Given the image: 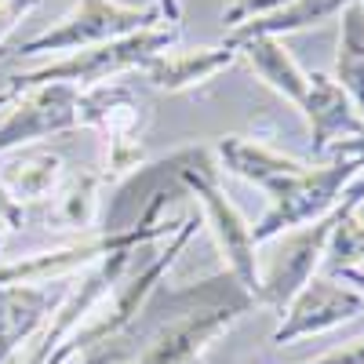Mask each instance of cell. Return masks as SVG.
<instances>
[{
  "mask_svg": "<svg viewBox=\"0 0 364 364\" xmlns=\"http://www.w3.org/2000/svg\"><path fill=\"white\" fill-rule=\"evenodd\" d=\"M178 33H182L178 26L161 22V26H149V29L132 33V37L106 41V44L84 48V51H70V55L55 58V63H48L41 70H29V73L11 77V87L15 91H29V87H41V84H73L80 91L95 87V84H106L109 77L142 70L149 58L161 55V51H171Z\"/></svg>",
  "mask_w": 364,
  "mask_h": 364,
  "instance_id": "4",
  "label": "cell"
},
{
  "mask_svg": "<svg viewBox=\"0 0 364 364\" xmlns=\"http://www.w3.org/2000/svg\"><path fill=\"white\" fill-rule=\"evenodd\" d=\"M233 63H237V51L223 41V44H211V48H193V51H161L142 66V77L157 91L178 95V91L208 84L211 77H219Z\"/></svg>",
  "mask_w": 364,
  "mask_h": 364,
  "instance_id": "15",
  "label": "cell"
},
{
  "mask_svg": "<svg viewBox=\"0 0 364 364\" xmlns=\"http://www.w3.org/2000/svg\"><path fill=\"white\" fill-rule=\"evenodd\" d=\"M168 168H171V182H178L190 197H197V204L204 208L208 230L215 233V245L226 259V269L237 277V284L255 299L259 295V255H255L252 226L237 211V204L223 193L211 154L208 149H197V146L182 149V154H175L168 161Z\"/></svg>",
  "mask_w": 364,
  "mask_h": 364,
  "instance_id": "3",
  "label": "cell"
},
{
  "mask_svg": "<svg viewBox=\"0 0 364 364\" xmlns=\"http://www.w3.org/2000/svg\"><path fill=\"white\" fill-rule=\"evenodd\" d=\"M139 353V343L132 339V328L124 336H117L113 343H99V346H87V350H77L70 353L63 364H124Z\"/></svg>",
  "mask_w": 364,
  "mask_h": 364,
  "instance_id": "22",
  "label": "cell"
},
{
  "mask_svg": "<svg viewBox=\"0 0 364 364\" xmlns=\"http://www.w3.org/2000/svg\"><path fill=\"white\" fill-rule=\"evenodd\" d=\"M77 102L80 87L73 84H41L18 91V99L8 106V117L0 120V154L77 132Z\"/></svg>",
  "mask_w": 364,
  "mask_h": 364,
  "instance_id": "10",
  "label": "cell"
},
{
  "mask_svg": "<svg viewBox=\"0 0 364 364\" xmlns=\"http://www.w3.org/2000/svg\"><path fill=\"white\" fill-rule=\"evenodd\" d=\"M102 182L106 175L95 168H73L63 175V182L55 186V193L44 200L48 204V226L55 230H77L91 237L99 226V208H102Z\"/></svg>",
  "mask_w": 364,
  "mask_h": 364,
  "instance_id": "18",
  "label": "cell"
},
{
  "mask_svg": "<svg viewBox=\"0 0 364 364\" xmlns=\"http://www.w3.org/2000/svg\"><path fill=\"white\" fill-rule=\"evenodd\" d=\"M306 364H364V336L353 339V343H346V346L328 350V353H321V357H314Z\"/></svg>",
  "mask_w": 364,
  "mask_h": 364,
  "instance_id": "26",
  "label": "cell"
},
{
  "mask_svg": "<svg viewBox=\"0 0 364 364\" xmlns=\"http://www.w3.org/2000/svg\"><path fill=\"white\" fill-rule=\"evenodd\" d=\"M15 99H18V91H15L11 84H8V87H0V109H8Z\"/></svg>",
  "mask_w": 364,
  "mask_h": 364,
  "instance_id": "28",
  "label": "cell"
},
{
  "mask_svg": "<svg viewBox=\"0 0 364 364\" xmlns=\"http://www.w3.org/2000/svg\"><path fill=\"white\" fill-rule=\"evenodd\" d=\"M350 4H357V0H291V4H284L281 11L273 15H262V18H252V22H240L233 26L226 41H245V37H284V33H299V29L306 26H317L331 15H343Z\"/></svg>",
  "mask_w": 364,
  "mask_h": 364,
  "instance_id": "19",
  "label": "cell"
},
{
  "mask_svg": "<svg viewBox=\"0 0 364 364\" xmlns=\"http://www.w3.org/2000/svg\"><path fill=\"white\" fill-rule=\"evenodd\" d=\"M193 364H200V360H193Z\"/></svg>",
  "mask_w": 364,
  "mask_h": 364,
  "instance_id": "31",
  "label": "cell"
},
{
  "mask_svg": "<svg viewBox=\"0 0 364 364\" xmlns=\"http://www.w3.org/2000/svg\"><path fill=\"white\" fill-rule=\"evenodd\" d=\"M215 157L226 171H233L237 178L252 182V186H259L269 200L281 197L291 182L306 171L310 164H302L288 154H281V149H273L259 139H245V135H226L215 142Z\"/></svg>",
  "mask_w": 364,
  "mask_h": 364,
  "instance_id": "14",
  "label": "cell"
},
{
  "mask_svg": "<svg viewBox=\"0 0 364 364\" xmlns=\"http://www.w3.org/2000/svg\"><path fill=\"white\" fill-rule=\"evenodd\" d=\"M328 233H331V219L328 215L317 219V223L299 226V230L281 233V248L269 255L266 266H259V295H255V302L284 314V306L295 299V291L321 269Z\"/></svg>",
  "mask_w": 364,
  "mask_h": 364,
  "instance_id": "11",
  "label": "cell"
},
{
  "mask_svg": "<svg viewBox=\"0 0 364 364\" xmlns=\"http://www.w3.org/2000/svg\"><path fill=\"white\" fill-rule=\"evenodd\" d=\"M41 4V0H0V44H4V37L11 33V29L33 11Z\"/></svg>",
  "mask_w": 364,
  "mask_h": 364,
  "instance_id": "25",
  "label": "cell"
},
{
  "mask_svg": "<svg viewBox=\"0 0 364 364\" xmlns=\"http://www.w3.org/2000/svg\"><path fill=\"white\" fill-rule=\"evenodd\" d=\"M164 306H168L164 321L149 328L146 343L132 357L135 364H193V360H200V353L223 331H230L240 314H248L255 306V299L226 269V273H215V277L190 284L182 291H168Z\"/></svg>",
  "mask_w": 364,
  "mask_h": 364,
  "instance_id": "1",
  "label": "cell"
},
{
  "mask_svg": "<svg viewBox=\"0 0 364 364\" xmlns=\"http://www.w3.org/2000/svg\"><path fill=\"white\" fill-rule=\"evenodd\" d=\"M299 113L306 117L310 124V149H314V161H324L328 149L336 142L357 139L364 135V117L353 106V99L336 84L331 73H310V87H306V99H302Z\"/></svg>",
  "mask_w": 364,
  "mask_h": 364,
  "instance_id": "12",
  "label": "cell"
},
{
  "mask_svg": "<svg viewBox=\"0 0 364 364\" xmlns=\"http://www.w3.org/2000/svg\"><path fill=\"white\" fill-rule=\"evenodd\" d=\"M154 4H157V11H161V18L168 26H178L182 22V0H154Z\"/></svg>",
  "mask_w": 364,
  "mask_h": 364,
  "instance_id": "27",
  "label": "cell"
},
{
  "mask_svg": "<svg viewBox=\"0 0 364 364\" xmlns=\"http://www.w3.org/2000/svg\"><path fill=\"white\" fill-rule=\"evenodd\" d=\"M360 219H364V208H360Z\"/></svg>",
  "mask_w": 364,
  "mask_h": 364,
  "instance_id": "29",
  "label": "cell"
},
{
  "mask_svg": "<svg viewBox=\"0 0 364 364\" xmlns=\"http://www.w3.org/2000/svg\"><path fill=\"white\" fill-rule=\"evenodd\" d=\"M360 168H364V161H353V157H331V161L310 164L281 197L269 200L266 215L252 226L255 248L266 245V240H273V237L288 233V230H299L306 223L324 219L328 211L339 204V193L346 190V182Z\"/></svg>",
  "mask_w": 364,
  "mask_h": 364,
  "instance_id": "8",
  "label": "cell"
},
{
  "mask_svg": "<svg viewBox=\"0 0 364 364\" xmlns=\"http://www.w3.org/2000/svg\"><path fill=\"white\" fill-rule=\"evenodd\" d=\"M364 314V295L328 273H314V277L295 291V299L284 306L281 324L273 328V346H288L295 339L321 336L346 321H357Z\"/></svg>",
  "mask_w": 364,
  "mask_h": 364,
  "instance_id": "9",
  "label": "cell"
},
{
  "mask_svg": "<svg viewBox=\"0 0 364 364\" xmlns=\"http://www.w3.org/2000/svg\"><path fill=\"white\" fill-rule=\"evenodd\" d=\"M168 200V182H157L149 190V204L142 211V219L135 226H120L109 233H91L80 237L73 245L63 248H51V252H37V255H26L15 262H0V284H51V281H70L77 273H84L87 266H95L117 252H139L149 248L154 240H168L182 219H161V208Z\"/></svg>",
  "mask_w": 364,
  "mask_h": 364,
  "instance_id": "2",
  "label": "cell"
},
{
  "mask_svg": "<svg viewBox=\"0 0 364 364\" xmlns=\"http://www.w3.org/2000/svg\"><path fill=\"white\" fill-rule=\"evenodd\" d=\"M70 281L51 284H0V364H8L63 302Z\"/></svg>",
  "mask_w": 364,
  "mask_h": 364,
  "instance_id": "13",
  "label": "cell"
},
{
  "mask_svg": "<svg viewBox=\"0 0 364 364\" xmlns=\"http://www.w3.org/2000/svg\"><path fill=\"white\" fill-rule=\"evenodd\" d=\"M146 124H149V113L128 84L106 80V84L80 91L77 128L99 132V139L106 146V171H102L106 178L128 175L132 168H139L146 161V146H142Z\"/></svg>",
  "mask_w": 364,
  "mask_h": 364,
  "instance_id": "6",
  "label": "cell"
},
{
  "mask_svg": "<svg viewBox=\"0 0 364 364\" xmlns=\"http://www.w3.org/2000/svg\"><path fill=\"white\" fill-rule=\"evenodd\" d=\"M331 219V233L324 245V273L328 277H339L343 269H364V219L360 208H343L336 204L328 211Z\"/></svg>",
  "mask_w": 364,
  "mask_h": 364,
  "instance_id": "21",
  "label": "cell"
},
{
  "mask_svg": "<svg viewBox=\"0 0 364 364\" xmlns=\"http://www.w3.org/2000/svg\"><path fill=\"white\" fill-rule=\"evenodd\" d=\"M63 157L48 146H18L11 154H0V186L18 204H44L63 182Z\"/></svg>",
  "mask_w": 364,
  "mask_h": 364,
  "instance_id": "16",
  "label": "cell"
},
{
  "mask_svg": "<svg viewBox=\"0 0 364 364\" xmlns=\"http://www.w3.org/2000/svg\"><path fill=\"white\" fill-rule=\"evenodd\" d=\"M331 77L364 117V0H357L339 15V51Z\"/></svg>",
  "mask_w": 364,
  "mask_h": 364,
  "instance_id": "20",
  "label": "cell"
},
{
  "mask_svg": "<svg viewBox=\"0 0 364 364\" xmlns=\"http://www.w3.org/2000/svg\"><path fill=\"white\" fill-rule=\"evenodd\" d=\"M26 223V204H18L4 186H0V252H4V245L22 230Z\"/></svg>",
  "mask_w": 364,
  "mask_h": 364,
  "instance_id": "24",
  "label": "cell"
},
{
  "mask_svg": "<svg viewBox=\"0 0 364 364\" xmlns=\"http://www.w3.org/2000/svg\"><path fill=\"white\" fill-rule=\"evenodd\" d=\"M139 252H117V255H109L95 266H87L84 273H77V277L70 281V288H66V295H63V302L55 306V314L44 321V328L37 331V336L11 357V364H58L63 360L66 343L91 317V310L113 291V284L124 277V269L132 266V259Z\"/></svg>",
  "mask_w": 364,
  "mask_h": 364,
  "instance_id": "7",
  "label": "cell"
},
{
  "mask_svg": "<svg viewBox=\"0 0 364 364\" xmlns=\"http://www.w3.org/2000/svg\"><path fill=\"white\" fill-rule=\"evenodd\" d=\"M284 4H291V0H230V8L223 11V22L233 29V26H240V22H252V18H262V15L281 11Z\"/></svg>",
  "mask_w": 364,
  "mask_h": 364,
  "instance_id": "23",
  "label": "cell"
},
{
  "mask_svg": "<svg viewBox=\"0 0 364 364\" xmlns=\"http://www.w3.org/2000/svg\"><path fill=\"white\" fill-rule=\"evenodd\" d=\"M230 48L237 51V58H245V63L259 73V80L269 91H277V95L284 102H291L295 109L302 106L306 87H310V73L291 58L284 41H277V37H245V41H233Z\"/></svg>",
  "mask_w": 364,
  "mask_h": 364,
  "instance_id": "17",
  "label": "cell"
},
{
  "mask_svg": "<svg viewBox=\"0 0 364 364\" xmlns=\"http://www.w3.org/2000/svg\"><path fill=\"white\" fill-rule=\"evenodd\" d=\"M157 4H120V0H77L70 15H63L51 29L29 37L15 48L18 58H33V55H55V51H84L106 41H120L142 33L149 26H161Z\"/></svg>",
  "mask_w": 364,
  "mask_h": 364,
  "instance_id": "5",
  "label": "cell"
},
{
  "mask_svg": "<svg viewBox=\"0 0 364 364\" xmlns=\"http://www.w3.org/2000/svg\"><path fill=\"white\" fill-rule=\"evenodd\" d=\"M124 364H135V360H124Z\"/></svg>",
  "mask_w": 364,
  "mask_h": 364,
  "instance_id": "30",
  "label": "cell"
}]
</instances>
